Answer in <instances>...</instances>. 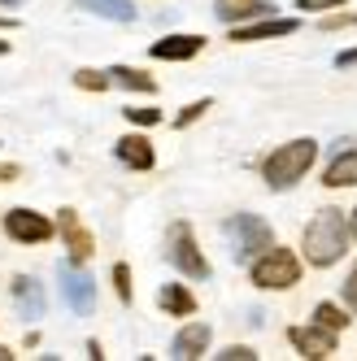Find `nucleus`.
Instances as JSON below:
<instances>
[{
	"label": "nucleus",
	"mask_w": 357,
	"mask_h": 361,
	"mask_svg": "<svg viewBox=\"0 0 357 361\" xmlns=\"http://www.w3.org/2000/svg\"><path fill=\"white\" fill-rule=\"evenodd\" d=\"M349 248V222L340 209H318L305 226V262L310 266H336Z\"/></svg>",
	"instance_id": "f257e3e1"
},
{
	"label": "nucleus",
	"mask_w": 357,
	"mask_h": 361,
	"mask_svg": "<svg viewBox=\"0 0 357 361\" xmlns=\"http://www.w3.org/2000/svg\"><path fill=\"white\" fill-rule=\"evenodd\" d=\"M314 157H318V144L314 140H292V144H284V148L270 152L266 166H262V174H266V183L274 192H288L292 183H301V178L310 174Z\"/></svg>",
	"instance_id": "f03ea898"
},
{
	"label": "nucleus",
	"mask_w": 357,
	"mask_h": 361,
	"mask_svg": "<svg viewBox=\"0 0 357 361\" xmlns=\"http://www.w3.org/2000/svg\"><path fill=\"white\" fill-rule=\"evenodd\" d=\"M253 283L266 292H284V288H296L301 283V262H296V252L292 248H279L270 244L266 252L253 257Z\"/></svg>",
	"instance_id": "7ed1b4c3"
},
{
	"label": "nucleus",
	"mask_w": 357,
	"mask_h": 361,
	"mask_svg": "<svg viewBox=\"0 0 357 361\" xmlns=\"http://www.w3.org/2000/svg\"><path fill=\"white\" fill-rule=\"evenodd\" d=\"M226 235H231V257L236 262H253L258 252H266L274 244V231L258 214H236L226 222Z\"/></svg>",
	"instance_id": "20e7f679"
},
{
	"label": "nucleus",
	"mask_w": 357,
	"mask_h": 361,
	"mask_svg": "<svg viewBox=\"0 0 357 361\" xmlns=\"http://www.w3.org/2000/svg\"><path fill=\"white\" fill-rule=\"evenodd\" d=\"M170 262L183 270L188 279H210V262H205V252L196 248V235H192L188 222L170 226Z\"/></svg>",
	"instance_id": "39448f33"
},
{
	"label": "nucleus",
	"mask_w": 357,
	"mask_h": 361,
	"mask_svg": "<svg viewBox=\"0 0 357 361\" xmlns=\"http://www.w3.org/2000/svg\"><path fill=\"white\" fill-rule=\"evenodd\" d=\"M57 279H61V296H66V305H70L79 318H87L92 309H96V288H92V274H83V270H74L70 262H61V266H57Z\"/></svg>",
	"instance_id": "423d86ee"
},
{
	"label": "nucleus",
	"mask_w": 357,
	"mask_h": 361,
	"mask_svg": "<svg viewBox=\"0 0 357 361\" xmlns=\"http://www.w3.org/2000/svg\"><path fill=\"white\" fill-rule=\"evenodd\" d=\"M5 231H9V240H18V244H44V240H53V222H48L44 214H35V209L5 214Z\"/></svg>",
	"instance_id": "0eeeda50"
},
{
	"label": "nucleus",
	"mask_w": 357,
	"mask_h": 361,
	"mask_svg": "<svg viewBox=\"0 0 357 361\" xmlns=\"http://www.w3.org/2000/svg\"><path fill=\"white\" fill-rule=\"evenodd\" d=\"M288 340H292V348L301 353V357H331V353H336V331H327V326H292L288 331Z\"/></svg>",
	"instance_id": "6e6552de"
},
{
	"label": "nucleus",
	"mask_w": 357,
	"mask_h": 361,
	"mask_svg": "<svg viewBox=\"0 0 357 361\" xmlns=\"http://www.w3.org/2000/svg\"><path fill=\"white\" fill-rule=\"evenodd\" d=\"M57 231H61V240H66V248H70L74 262H87V257L96 252L92 231L79 222V214H74V209H61V214H57Z\"/></svg>",
	"instance_id": "1a4fd4ad"
},
{
	"label": "nucleus",
	"mask_w": 357,
	"mask_h": 361,
	"mask_svg": "<svg viewBox=\"0 0 357 361\" xmlns=\"http://www.w3.org/2000/svg\"><path fill=\"white\" fill-rule=\"evenodd\" d=\"M296 31V18H258V22H253V27H248V22H240V27H236V44H253V39H274V35H292Z\"/></svg>",
	"instance_id": "9d476101"
},
{
	"label": "nucleus",
	"mask_w": 357,
	"mask_h": 361,
	"mask_svg": "<svg viewBox=\"0 0 357 361\" xmlns=\"http://www.w3.org/2000/svg\"><path fill=\"white\" fill-rule=\"evenodd\" d=\"M205 348H210V326H205V322H192V326H183V331L174 335L170 357L192 361V357H205Z\"/></svg>",
	"instance_id": "9b49d317"
},
{
	"label": "nucleus",
	"mask_w": 357,
	"mask_h": 361,
	"mask_svg": "<svg viewBox=\"0 0 357 361\" xmlns=\"http://www.w3.org/2000/svg\"><path fill=\"white\" fill-rule=\"evenodd\" d=\"M200 48H205L200 35H166V39L152 44V57L157 61H192Z\"/></svg>",
	"instance_id": "f8f14e48"
},
{
	"label": "nucleus",
	"mask_w": 357,
	"mask_h": 361,
	"mask_svg": "<svg viewBox=\"0 0 357 361\" xmlns=\"http://www.w3.org/2000/svg\"><path fill=\"white\" fill-rule=\"evenodd\" d=\"M214 13L226 22V27H240V22L266 18V13H270V5H266V0H214Z\"/></svg>",
	"instance_id": "ddd939ff"
},
{
	"label": "nucleus",
	"mask_w": 357,
	"mask_h": 361,
	"mask_svg": "<svg viewBox=\"0 0 357 361\" xmlns=\"http://www.w3.org/2000/svg\"><path fill=\"white\" fill-rule=\"evenodd\" d=\"M13 305H18L22 318H44V288H40L31 274L13 279Z\"/></svg>",
	"instance_id": "4468645a"
},
{
	"label": "nucleus",
	"mask_w": 357,
	"mask_h": 361,
	"mask_svg": "<svg viewBox=\"0 0 357 361\" xmlns=\"http://www.w3.org/2000/svg\"><path fill=\"white\" fill-rule=\"evenodd\" d=\"M157 305L166 309V314H174V318H192L196 314V296L183 288V283H166V288L157 292Z\"/></svg>",
	"instance_id": "2eb2a0df"
},
{
	"label": "nucleus",
	"mask_w": 357,
	"mask_h": 361,
	"mask_svg": "<svg viewBox=\"0 0 357 361\" xmlns=\"http://www.w3.org/2000/svg\"><path fill=\"white\" fill-rule=\"evenodd\" d=\"M327 188H357V148H344L336 161L327 166Z\"/></svg>",
	"instance_id": "dca6fc26"
},
{
	"label": "nucleus",
	"mask_w": 357,
	"mask_h": 361,
	"mask_svg": "<svg viewBox=\"0 0 357 361\" xmlns=\"http://www.w3.org/2000/svg\"><path fill=\"white\" fill-rule=\"evenodd\" d=\"M118 161H126L131 170H148L152 166V144L144 135H122L118 140Z\"/></svg>",
	"instance_id": "f3484780"
},
{
	"label": "nucleus",
	"mask_w": 357,
	"mask_h": 361,
	"mask_svg": "<svg viewBox=\"0 0 357 361\" xmlns=\"http://www.w3.org/2000/svg\"><path fill=\"white\" fill-rule=\"evenodd\" d=\"M83 9L109 18V22H135V5H131V0H83Z\"/></svg>",
	"instance_id": "a211bd4d"
},
{
	"label": "nucleus",
	"mask_w": 357,
	"mask_h": 361,
	"mask_svg": "<svg viewBox=\"0 0 357 361\" xmlns=\"http://www.w3.org/2000/svg\"><path fill=\"white\" fill-rule=\"evenodd\" d=\"M109 83H122L131 92H157V79H148L144 70H131V66H114L109 70Z\"/></svg>",
	"instance_id": "6ab92c4d"
},
{
	"label": "nucleus",
	"mask_w": 357,
	"mask_h": 361,
	"mask_svg": "<svg viewBox=\"0 0 357 361\" xmlns=\"http://www.w3.org/2000/svg\"><path fill=\"white\" fill-rule=\"evenodd\" d=\"M314 322H318V326H327V331H336V335H340V331L349 326L344 309H340V305H331V300H322V305L314 309Z\"/></svg>",
	"instance_id": "aec40b11"
},
{
	"label": "nucleus",
	"mask_w": 357,
	"mask_h": 361,
	"mask_svg": "<svg viewBox=\"0 0 357 361\" xmlns=\"http://www.w3.org/2000/svg\"><path fill=\"white\" fill-rule=\"evenodd\" d=\"M74 87H83V92H105V87H109V74H100V70H79V74H74Z\"/></svg>",
	"instance_id": "412c9836"
},
{
	"label": "nucleus",
	"mask_w": 357,
	"mask_h": 361,
	"mask_svg": "<svg viewBox=\"0 0 357 361\" xmlns=\"http://www.w3.org/2000/svg\"><path fill=\"white\" fill-rule=\"evenodd\" d=\"M114 292H118L122 305H131V270H126V262L114 266Z\"/></svg>",
	"instance_id": "4be33fe9"
},
{
	"label": "nucleus",
	"mask_w": 357,
	"mask_h": 361,
	"mask_svg": "<svg viewBox=\"0 0 357 361\" xmlns=\"http://www.w3.org/2000/svg\"><path fill=\"white\" fill-rule=\"evenodd\" d=\"M131 122H140V126H157L162 122V109H122Z\"/></svg>",
	"instance_id": "5701e85b"
},
{
	"label": "nucleus",
	"mask_w": 357,
	"mask_h": 361,
	"mask_svg": "<svg viewBox=\"0 0 357 361\" xmlns=\"http://www.w3.org/2000/svg\"><path fill=\"white\" fill-rule=\"evenodd\" d=\"M205 109H210V100H192V105H188L183 114H178V122H174V126H192V122H196L200 114H205Z\"/></svg>",
	"instance_id": "b1692460"
},
{
	"label": "nucleus",
	"mask_w": 357,
	"mask_h": 361,
	"mask_svg": "<svg viewBox=\"0 0 357 361\" xmlns=\"http://www.w3.org/2000/svg\"><path fill=\"white\" fill-rule=\"evenodd\" d=\"M296 5L305 13H327V9H336V5H349V0H296Z\"/></svg>",
	"instance_id": "393cba45"
},
{
	"label": "nucleus",
	"mask_w": 357,
	"mask_h": 361,
	"mask_svg": "<svg viewBox=\"0 0 357 361\" xmlns=\"http://www.w3.org/2000/svg\"><path fill=\"white\" fill-rule=\"evenodd\" d=\"M222 361H258V353H253V348H244V344H231V348H226V353H218Z\"/></svg>",
	"instance_id": "a878e982"
},
{
	"label": "nucleus",
	"mask_w": 357,
	"mask_h": 361,
	"mask_svg": "<svg viewBox=\"0 0 357 361\" xmlns=\"http://www.w3.org/2000/svg\"><path fill=\"white\" fill-rule=\"evenodd\" d=\"M344 300H349V309L357 314V266L349 270V279H344Z\"/></svg>",
	"instance_id": "bb28decb"
},
{
	"label": "nucleus",
	"mask_w": 357,
	"mask_h": 361,
	"mask_svg": "<svg viewBox=\"0 0 357 361\" xmlns=\"http://www.w3.org/2000/svg\"><path fill=\"white\" fill-rule=\"evenodd\" d=\"M353 22H357L353 13H331V18L322 22V27H327V31H340V27H353Z\"/></svg>",
	"instance_id": "cd10ccee"
},
{
	"label": "nucleus",
	"mask_w": 357,
	"mask_h": 361,
	"mask_svg": "<svg viewBox=\"0 0 357 361\" xmlns=\"http://www.w3.org/2000/svg\"><path fill=\"white\" fill-rule=\"evenodd\" d=\"M336 66H340V70H349V66H357V48H349V53H340V57H336Z\"/></svg>",
	"instance_id": "c85d7f7f"
},
{
	"label": "nucleus",
	"mask_w": 357,
	"mask_h": 361,
	"mask_svg": "<svg viewBox=\"0 0 357 361\" xmlns=\"http://www.w3.org/2000/svg\"><path fill=\"white\" fill-rule=\"evenodd\" d=\"M18 178V166H0V183H13Z\"/></svg>",
	"instance_id": "c756f323"
},
{
	"label": "nucleus",
	"mask_w": 357,
	"mask_h": 361,
	"mask_svg": "<svg viewBox=\"0 0 357 361\" xmlns=\"http://www.w3.org/2000/svg\"><path fill=\"white\" fill-rule=\"evenodd\" d=\"M349 235L357 240V209H353V218H349Z\"/></svg>",
	"instance_id": "7c9ffc66"
},
{
	"label": "nucleus",
	"mask_w": 357,
	"mask_h": 361,
	"mask_svg": "<svg viewBox=\"0 0 357 361\" xmlns=\"http://www.w3.org/2000/svg\"><path fill=\"white\" fill-rule=\"evenodd\" d=\"M13 27H18V22H13V18H0V31H13Z\"/></svg>",
	"instance_id": "2f4dec72"
},
{
	"label": "nucleus",
	"mask_w": 357,
	"mask_h": 361,
	"mask_svg": "<svg viewBox=\"0 0 357 361\" xmlns=\"http://www.w3.org/2000/svg\"><path fill=\"white\" fill-rule=\"evenodd\" d=\"M0 361H13V353H9V348H5V344H0Z\"/></svg>",
	"instance_id": "473e14b6"
},
{
	"label": "nucleus",
	"mask_w": 357,
	"mask_h": 361,
	"mask_svg": "<svg viewBox=\"0 0 357 361\" xmlns=\"http://www.w3.org/2000/svg\"><path fill=\"white\" fill-rule=\"evenodd\" d=\"M5 53H9V44H5V39H0V57H5Z\"/></svg>",
	"instance_id": "72a5a7b5"
},
{
	"label": "nucleus",
	"mask_w": 357,
	"mask_h": 361,
	"mask_svg": "<svg viewBox=\"0 0 357 361\" xmlns=\"http://www.w3.org/2000/svg\"><path fill=\"white\" fill-rule=\"evenodd\" d=\"M0 5H18V0H0Z\"/></svg>",
	"instance_id": "f704fd0d"
}]
</instances>
